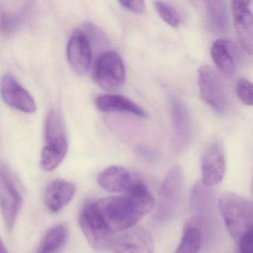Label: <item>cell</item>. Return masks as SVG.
I'll use <instances>...</instances> for the list:
<instances>
[{"mask_svg":"<svg viewBox=\"0 0 253 253\" xmlns=\"http://www.w3.org/2000/svg\"><path fill=\"white\" fill-rule=\"evenodd\" d=\"M93 204L103 223L114 234L134 228L146 214L128 194L100 198Z\"/></svg>","mask_w":253,"mask_h":253,"instance_id":"1","label":"cell"},{"mask_svg":"<svg viewBox=\"0 0 253 253\" xmlns=\"http://www.w3.org/2000/svg\"><path fill=\"white\" fill-rule=\"evenodd\" d=\"M217 204L228 232L238 244L253 227V202L227 191L220 195Z\"/></svg>","mask_w":253,"mask_h":253,"instance_id":"2","label":"cell"},{"mask_svg":"<svg viewBox=\"0 0 253 253\" xmlns=\"http://www.w3.org/2000/svg\"><path fill=\"white\" fill-rule=\"evenodd\" d=\"M69 149L66 127L61 114L52 109L45 122V145L41 152V165L45 171L56 169L62 164Z\"/></svg>","mask_w":253,"mask_h":253,"instance_id":"3","label":"cell"},{"mask_svg":"<svg viewBox=\"0 0 253 253\" xmlns=\"http://www.w3.org/2000/svg\"><path fill=\"white\" fill-rule=\"evenodd\" d=\"M22 204L23 196L17 178L8 166L2 164L0 169V207L8 232L14 229Z\"/></svg>","mask_w":253,"mask_h":253,"instance_id":"4","label":"cell"},{"mask_svg":"<svg viewBox=\"0 0 253 253\" xmlns=\"http://www.w3.org/2000/svg\"><path fill=\"white\" fill-rule=\"evenodd\" d=\"M93 77L97 85L106 91L121 88L126 79L125 66L121 56L114 51L102 53L96 60Z\"/></svg>","mask_w":253,"mask_h":253,"instance_id":"5","label":"cell"},{"mask_svg":"<svg viewBox=\"0 0 253 253\" xmlns=\"http://www.w3.org/2000/svg\"><path fill=\"white\" fill-rule=\"evenodd\" d=\"M198 86L201 99L218 115H223L227 109L226 87L220 74L210 66L198 69Z\"/></svg>","mask_w":253,"mask_h":253,"instance_id":"6","label":"cell"},{"mask_svg":"<svg viewBox=\"0 0 253 253\" xmlns=\"http://www.w3.org/2000/svg\"><path fill=\"white\" fill-rule=\"evenodd\" d=\"M80 226L87 241L97 250L111 249L116 234L111 232L99 215L93 202L85 204L80 214Z\"/></svg>","mask_w":253,"mask_h":253,"instance_id":"7","label":"cell"},{"mask_svg":"<svg viewBox=\"0 0 253 253\" xmlns=\"http://www.w3.org/2000/svg\"><path fill=\"white\" fill-rule=\"evenodd\" d=\"M184 182V174L180 165H176L169 171L159 190V201L157 204L156 217L165 221L172 216L180 198Z\"/></svg>","mask_w":253,"mask_h":253,"instance_id":"8","label":"cell"},{"mask_svg":"<svg viewBox=\"0 0 253 253\" xmlns=\"http://www.w3.org/2000/svg\"><path fill=\"white\" fill-rule=\"evenodd\" d=\"M190 207L192 217L189 221L198 226L202 233L206 223L213 220L218 208L213 188L206 186L201 180L195 183L191 192Z\"/></svg>","mask_w":253,"mask_h":253,"instance_id":"9","label":"cell"},{"mask_svg":"<svg viewBox=\"0 0 253 253\" xmlns=\"http://www.w3.org/2000/svg\"><path fill=\"white\" fill-rule=\"evenodd\" d=\"M226 172V158L221 143L213 140L204 149L201 157V181L214 188L221 183Z\"/></svg>","mask_w":253,"mask_h":253,"instance_id":"10","label":"cell"},{"mask_svg":"<svg viewBox=\"0 0 253 253\" xmlns=\"http://www.w3.org/2000/svg\"><path fill=\"white\" fill-rule=\"evenodd\" d=\"M111 250L113 253H153V238L144 228H131L117 235Z\"/></svg>","mask_w":253,"mask_h":253,"instance_id":"11","label":"cell"},{"mask_svg":"<svg viewBox=\"0 0 253 253\" xmlns=\"http://www.w3.org/2000/svg\"><path fill=\"white\" fill-rule=\"evenodd\" d=\"M1 95L10 107L26 114L37 111V104L32 94L9 74H5L1 80Z\"/></svg>","mask_w":253,"mask_h":253,"instance_id":"12","label":"cell"},{"mask_svg":"<svg viewBox=\"0 0 253 253\" xmlns=\"http://www.w3.org/2000/svg\"><path fill=\"white\" fill-rule=\"evenodd\" d=\"M68 62L78 75L87 73L92 59L91 42L85 32L78 29L71 36L66 48Z\"/></svg>","mask_w":253,"mask_h":253,"instance_id":"13","label":"cell"},{"mask_svg":"<svg viewBox=\"0 0 253 253\" xmlns=\"http://www.w3.org/2000/svg\"><path fill=\"white\" fill-rule=\"evenodd\" d=\"M249 4L245 0H234L231 7L240 45L247 54L253 55V13Z\"/></svg>","mask_w":253,"mask_h":253,"instance_id":"14","label":"cell"},{"mask_svg":"<svg viewBox=\"0 0 253 253\" xmlns=\"http://www.w3.org/2000/svg\"><path fill=\"white\" fill-rule=\"evenodd\" d=\"M173 125H174V147L177 152L185 150L192 137L190 116L186 106L177 97L170 99Z\"/></svg>","mask_w":253,"mask_h":253,"instance_id":"15","label":"cell"},{"mask_svg":"<svg viewBox=\"0 0 253 253\" xmlns=\"http://www.w3.org/2000/svg\"><path fill=\"white\" fill-rule=\"evenodd\" d=\"M76 186L63 179L53 180L47 186L44 194V203L47 210L57 213L73 200L76 194Z\"/></svg>","mask_w":253,"mask_h":253,"instance_id":"16","label":"cell"},{"mask_svg":"<svg viewBox=\"0 0 253 253\" xmlns=\"http://www.w3.org/2000/svg\"><path fill=\"white\" fill-rule=\"evenodd\" d=\"M136 175L120 166H111L97 176V183L104 190L112 193H126Z\"/></svg>","mask_w":253,"mask_h":253,"instance_id":"17","label":"cell"},{"mask_svg":"<svg viewBox=\"0 0 253 253\" xmlns=\"http://www.w3.org/2000/svg\"><path fill=\"white\" fill-rule=\"evenodd\" d=\"M96 107L102 112H122L139 118H147V112L127 97L118 94H103L94 100Z\"/></svg>","mask_w":253,"mask_h":253,"instance_id":"18","label":"cell"},{"mask_svg":"<svg viewBox=\"0 0 253 253\" xmlns=\"http://www.w3.org/2000/svg\"><path fill=\"white\" fill-rule=\"evenodd\" d=\"M210 53L217 70L226 78H232L235 72V63L231 41L222 38L216 40Z\"/></svg>","mask_w":253,"mask_h":253,"instance_id":"19","label":"cell"},{"mask_svg":"<svg viewBox=\"0 0 253 253\" xmlns=\"http://www.w3.org/2000/svg\"><path fill=\"white\" fill-rule=\"evenodd\" d=\"M205 4L210 29L218 35L224 34L229 26L226 2L222 0H210L206 1Z\"/></svg>","mask_w":253,"mask_h":253,"instance_id":"20","label":"cell"},{"mask_svg":"<svg viewBox=\"0 0 253 253\" xmlns=\"http://www.w3.org/2000/svg\"><path fill=\"white\" fill-rule=\"evenodd\" d=\"M69 229L65 224H57L47 231L38 246L36 253H56L67 241Z\"/></svg>","mask_w":253,"mask_h":253,"instance_id":"21","label":"cell"},{"mask_svg":"<svg viewBox=\"0 0 253 253\" xmlns=\"http://www.w3.org/2000/svg\"><path fill=\"white\" fill-rule=\"evenodd\" d=\"M202 238L199 228L188 221L183 228L181 240L174 253H199Z\"/></svg>","mask_w":253,"mask_h":253,"instance_id":"22","label":"cell"},{"mask_svg":"<svg viewBox=\"0 0 253 253\" xmlns=\"http://www.w3.org/2000/svg\"><path fill=\"white\" fill-rule=\"evenodd\" d=\"M154 5L158 15L167 25L172 28L180 26V15L172 6L161 1L154 2Z\"/></svg>","mask_w":253,"mask_h":253,"instance_id":"23","label":"cell"},{"mask_svg":"<svg viewBox=\"0 0 253 253\" xmlns=\"http://www.w3.org/2000/svg\"><path fill=\"white\" fill-rule=\"evenodd\" d=\"M25 8L14 13H1V29L5 35H10L18 29L25 16Z\"/></svg>","mask_w":253,"mask_h":253,"instance_id":"24","label":"cell"},{"mask_svg":"<svg viewBox=\"0 0 253 253\" xmlns=\"http://www.w3.org/2000/svg\"><path fill=\"white\" fill-rule=\"evenodd\" d=\"M236 94L238 99L247 106H253V84L245 78L238 80L236 84Z\"/></svg>","mask_w":253,"mask_h":253,"instance_id":"25","label":"cell"},{"mask_svg":"<svg viewBox=\"0 0 253 253\" xmlns=\"http://www.w3.org/2000/svg\"><path fill=\"white\" fill-rule=\"evenodd\" d=\"M238 253H253V227L238 244Z\"/></svg>","mask_w":253,"mask_h":253,"instance_id":"26","label":"cell"},{"mask_svg":"<svg viewBox=\"0 0 253 253\" xmlns=\"http://www.w3.org/2000/svg\"><path fill=\"white\" fill-rule=\"evenodd\" d=\"M120 5L134 14H143L146 10V4L142 0L136 1H120Z\"/></svg>","mask_w":253,"mask_h":253,"instance_id":"27","label":"cell"},{"mask_svg":"<svg viewBox=\"0 0 253 253\" xmlns=\"http://www.w3.org/2000/svg\"><path fill=\"white\" fill-rule=\"evenodd\" d=\"M0 253H9L6 247L4 245L3 242L1 244V249H0Z\"/></svg>","mask_w":253,"mask_h":253,"instance_id":"28","label":"cell"},{"mask_svg":"<svg viewBox=\"0 0 253 253\" xmlns=\"http://www.w3.org/2000/svg\"><path fill=\"white\" fill-rule=\"evenodd\" d=\"M251 187H252V193H253V177H252Z\"/></svg>","mask_w":253,"mask_h":253,"instance_id":"29","label":"cell"}]
</instances>
